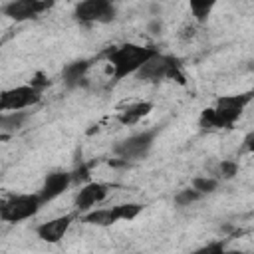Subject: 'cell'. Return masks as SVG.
I'll use <instances>...</instances> for the list:
<instances>
[{
    "mask_svg": "<svg viewBox=\"0 0 254 254\" xmlns=\"http://www.w3.org/2000/svg\"><path fill=\"white\" fill-rule=\"evenodd\" d=\"M254 99V91L224 95L216 101L214 107H208L200 113V127L202 129H232V125L240 119L246 105Z\"/></svg>",
    "mask_w": 254,
    "mask_h": 254,
    "instance_id": "6da1fadb",
    "label": "cell"
},
{
    "mask_svg": "<svg viewBox=\"0 0 254 254\" xmlns=\"http://www.w3.org/2000/svg\"><path fill=\"white\" fill-rule=\"evenodd\" d=\"M157 54L155 48L141 46V44H121L105 52L107 62L111 64V75L113 81H119L131 73H137L149 58Z\"/></svg>",
    "mask_w": 254,
    "mask_h": 254,
    "instance_id": "7a4b0ae2",
    "label": "cell"
},
{
    "mask_svg": "<svg viewBox=\"0 0 254 254\" xmlns=\"http://www.w3.org/2000/svg\"><path fill=\"white\" fill-rule=\"evenodd\" d=\"M137 77L143 81H163V79H175L179 83H185V73L181 60L175 56H167L157 52L153 58L145 62V65L137 71Z\"/></svg>",
    "mask_w": 254,
    "mask_h": 254,
    "instance_id": "3957f363",
    "label": "cell"
},
{
    "mask_svg": "<svg viewBox=\"0 0 254 254\" xmlns=\"http://www.w3.org/2000/svg\"><path fill=\"white\" fill-rule=\"evenodd\" d=\"M159 129H145V131H139V133H133L129 135L127 139L119 141L115 147H113V153L123 159V161H139V159H145L149 155V151L153 149V143H155V137H157Z\"/></svg>",
    "mask_w": 254,
    "mask_h": 254,
    "instance_id": "277c9868",
    "label": "cell"
},
{
    "mask_svg": "<svg viewBox=\"0 0 254 254\" xmlns=\"http://www.w3.org/2000/svg\"><path fill=\"white\" fill-rule=\"evenodd\" d=\"M40 208H42L40 194H16L2 202L0 218L4 222H22L26 218H32Z\"/></svg>",
    "mask_w": 254,
    "mask_h": 254,
    "instance_id": "5b68a950",
    "label": "cell"
},
{
    "mask_svg": "<svg viewBox=\"0 0 254 254\" xmlns=\"http://www.w3.org/2000/svg\"><path fill=\"white\" fill-rule=\"evenodd\" d=\"M42 99V91L34 85H18L12 89H4L0 95V111L12 113V111H24L32 105H36Z\"/></svg>",
    "mask_w": 254,
    "mask_h": 254,
    "instance_id": "8992f818",
    "label": "cell"
},
{
    "mask_svg": "<svg viewBox=\"0 0 254 254\" xmlns=\"http://www.w3.org/2000/svg\"><path fill=\"white\" fill-rule=\"evenodd\" d=\"M73 16L81 24H107L115 18V6L109 0H85L75 6Z\"/></svg>",
    "mask_w": 254,
    "mask_h": 254,
    "instance_id": "52a82bcc",
    "label": "cell"
},
{
    "mask_svg": "<svg viewBox=\"0 0 254 254\" xmlns=\"http://www.w3.org/2000/svg\"><path fill=\"white\" fill-rule=\"evenodd\" d=\"M48 8H52V2H40V0H14L4 4L2 12L16 20V22H24V20H32L38 18L42 12H46Z\"/></svg>",
    "mask_w": 254,
    "mask_h": 254,
    "instance_id": "ba28073f",
    "label": "cell"
},
{
    "mask_svg": "<svg viewBox=\"0 0 254 254\" xmlns=\"http://www.w3.org/2000/svg\"><path fill=\"white\" fill-rule=\"evenodd\" d=\"M109 194V187L103 185V183H87L83 185L77 194H75V200H73V206L77 212H89L93 210L95 204H101Z\"/></svg>",
    "mask_w": 254,
    "mask_h": 254,
    "instance_id": "9c48e42d",
    "label": "cell"
},
{
    "mask_svg": "<svg viewBox=\"0 0 254 254\" xmlns=\"http://www.w3.org/2000/svg\"><path fill=\"white\" fill-rule=\"evenodd\" d=\"M71 185V173L67 171H54L50 173L46 179H44V185L40 189V198H42V204L46 202H52L54 198H58L60 194H64Z\"/></svg>",
    "mask_w": 254,
    "mask_h": 254,
    "instance_id": "30bf717a",
    "label": "cell"
},
{
    "mask_svg": "<svg viewBox=\"0 0 254 254\" xmlns=\"http://www.w3.org/2000/svg\"><path fill=\"white\" fill-rule=\"evenodd\" d=\"M73 218H75L73 214H64V216L52 218V220H48V222H42V224L36 228V234H38V238H42L44 242L56 244V242H60V240L65 236V232L69 230Z\"/></svg>",
    "mask_w": 254,
    "mask_h": 254,
    "instance_id": "8fae6325",
    "label": "cell"
},
{
    "mask_svg": "<svg viewBox=\"0 0 254 254\" xmlns=\"http://www.w3.org/2000/svg\"><path fill=\"white\" fill-rule=\"evenodd\" d=\"M151 109H153V103L151 101H137V103H133V105H127L119 115H117V121L121 123V125H135V123H139L145 115H149L151 113Z\"/></svg>",
    "mask_w": 254,
    "mask_h": 254,
    "instance_id": "7c38bea8",
    "label": "cell"
},
{
    "mask_svg": "<svg viewBox=\"0 0 254 254\" xmlns=\"http://www.w3.org/2000/svg\"><path fill=\"white\" fill-rule=\"evenodd\" d=\"M89 67H91L89 60H77L73 64H67L64 67V83L67 87H77L79 83H83L85 73H87Z\"/></svg>",
    "mask_w": 254,
    "mask_h": 254,
    "instance_id": "4fadbf2b",
    "label": "cell"
},
{
    "mask_svg": "<svg viewBox=\"0 0 254 254\" xmlns=\"http://www.w3.org/2000/svg\"><path fill=\"white\" fill-rule=\"evenodd\" d=\"M81 220L85 224H93V226H111V224L119 222V214H117L115 206H111V208H93V210L85 212L81 216Z\"/></svg>",
    "mask_w": 254,
    "mask_h": 254,
    "instance_id": "5bb4252c",
    "label": "cell"
},
{
    "mask_svg": "<svg viewBox=\"0 0 254 254\" xmlns=\"http://www.w3.org/2000/svg\"><path fill=\"white\" fill-rule=\"evenodd\" d=\"M28 119V113L26 111H12V113H2L0 117V131H2V139H6L10 133L18 131L24 121Z\"/></svg>",
    "mask_w": 254,
    "mask_h": 254,
    "instance_id": "9a60e30c",
    "label": "cell"
},
{
    "mask_svg": "<svg viewBox=\"0 0 254 254\" xmlns=\"http://www.w3.org/2000/svg\"><path fill=\"white\" fill-rule=\"evenodd\" d=\"M189 8H190V12H192V16L196 18V22H206V18L210 16V12H212V8H214V2H206V0H192L190 4H189Z\"/></svg>",
    "mask_w": 254,
    "mask_h": 254,
    "instance_id": "2e32d148",
    "label": "cell"
},
{
    "mask_svg": "<svg viewBox=\"0 0 254 254\" xmlns=\"http://www.w3.org/2000/svg\"><path fill=\"white\" fill-rule=\"evenodd\" d=\"M115 210L119 214V220H133L141 214L143 204L141 202H123V204H117Z\"/></svg>",
    "mask_w": 254,
    "mask_h": 254,
    "instance_id": "e0dca14e",
    "label": "cell"
},
{
    "mask_svg": "<svg viewBox=\"0 0 254 254\" xmlns=\"http://www.w3.org/2000/svg\"><path fill=\"white\" fill-rule=\"evenodd\" d=\"M218 187V179L214 177H194L192 179V189H196L200 194H210Z\"/></svg>",
    "mask_w": 254,
    "mask_h": 254,
    "instance_id": "ac0fdd59",
    "label": "cell"
},
{
    "mask_svg": "<svg viewBox=\"0 0 254 254\" xmlns=\"http://www.w3.org/2000/svg\"><path fill=\"white\" fill-rule=\"evenodd\" d=\"M202 196H204V194H200L196 189L189 187V189H183V190H179V192L175 194V202H177L179 206H189V204L200 200Z\"/></svg>",
    "mask_w": 254,
    "mask_h": 254,
    "instance_id": "d6986e66",
    "label": "cell"
},
{
    "mask_svg": "<svg viewBox=\"0 0 254 254\" xmlns=\"http://www.w3.org/2000/svg\"><path fill=\"white\" fill-rule=\"evenodd\" d=\"M190 254H226V244L222 240H214V242H208V244L192 250Z\"/></svg>",
    "mask_w": 254,
    "mask_h": 254,
    "instance_id": "ffe728a7",
    "label": "cell"
},
{
    "mask_svg": "<svg viewBox=\"0 0 254 254\" xmlns=\"http://www.w3.org/2000/svg\"><path fill=\"white\" fill-rule=\"evenodd\" d=\"M238 173V163L236 161H222L216 169V175L218 179H234V175Z\"/></svg>",
    "mask_w": 254,
    "mask_h": 254,
    "instance_id": "44dd1931",
    "label": "cell"
},
{
    "mask_svg": "<svg viewBox=\"0 0 254 254\" xmlns=\"http://www.w3.org/2000/svg\"><path fill=\"white\" fill-rule=\"evenodd\" d=\"M87 181H89V165L79 163V165L71 171V183H85V185H87Z\"/></svg>",
    "mask_w": 254,
    "mask_h": 254,
    "instance_id": "7402d4cb",
    "label": "cell"
},
{
    "mask_svg": "<svg viewBox=\"0 0 254 254\" xmlns=\"http://www.w3.org/2000/svg\"><path fill=\"white\" fill-rule=\"evenodd\" d=\"M48 83H50V81H48V77H46L44 73H36V75H34V79L30 81V85H34V87H36V89H40V91H44V87H46Z\"/></svg>",
    "mask_w": 254,
    "mask_h": 254,
    "instance_id": "603a6c76",
    "label": "cell"
},
{
    "mask_svg": "<svg viewBox=\"0 0 254 254\" xmlns=\"http://www.w3.org/2000/svg\"><path fill=\"white\" fill-rule=\"evenodd\" d=\"M244 151L254 153V131H252V133H248V135L244 137Z\"/></svg>",
    "mask_w": 254,
    "mask_h": 254,
    "instance_id": "cb8c5ba5",
    "label": "cell"
},
{
    "mask_svg": "<svg viewBox=\"0 0 254 254\" xmlns=\"http://www.w3.org/2000/svg\"><path fill=\"white\" fill-rule=\"evenodd\" d=\"M226 254H242V252H226Z\"/></svg>",
    "mask_w": 254,
    "mask_h": 254,
    "instance_id": "d4e9b609",
    "label": "cell"
}]
</instances>
